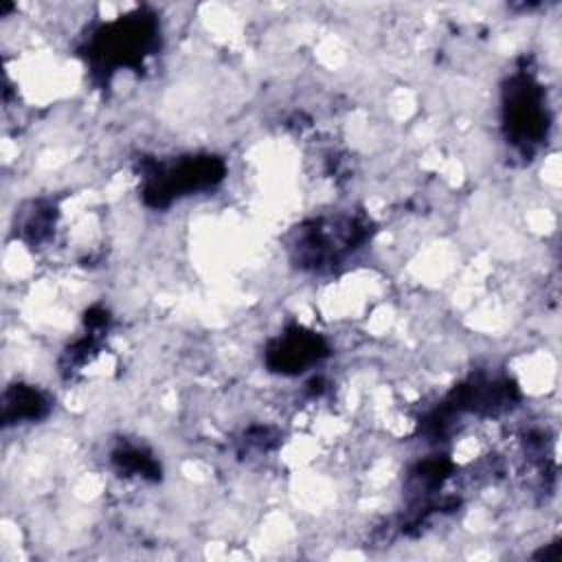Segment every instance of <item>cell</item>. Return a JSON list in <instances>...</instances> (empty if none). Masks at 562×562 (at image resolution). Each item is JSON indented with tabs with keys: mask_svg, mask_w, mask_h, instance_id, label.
Instances as JSON below:
<instances>
[{
	"mask_svg": "<svg viewBox=\"0 0 562 562\" xmlns=\"http://www.w3.org/2000/svg\"><path fill=\"white\" fill-rule=\"evenodd\" d=\"M224 176V165L222 160L213 156H198V158H187L178 162L176 167L167 171H158L156 176L149 178L145 198L151 204H167L173 195L206 189L215 182H220Z\"/></svg>",
	"mask_w": 562,
	"mask_h": 562,
	"instance_id": "obj_3",
	"label": "cell"
},
{
	"mask_svg": "<svg viewBox=\"0 0 562 562\" xmlns=\"http://www.w3.org/2000/svg\"><path fill=\"white\" fill-rule=\"evenodd\" d=\"M154 22L147 18L119 20L110 24L94 42V61L101 68H116L121 64H138L145 50L154 44Z\"/></svg>",
	"mask_w": 562,
	"mask_h": 562,
	"instance_id": "obj_2",
	"label": "cell"
},
{
	"mask_svg": "<svg viewBox=\"0 0 562 562\" xmlns=\"http://www.w3.org/2000/svg\"><path fill=\"white\" fill-rule=\"evenodd\" d=\"M46 413V400L40 391L29 386H15L4 395V419H35Z\"/></svg>",
	"mask_w": 562,
	"mask_h": 562,
	"instance_id": "obj_5",
	"label": "cell"
},
{
	"mask_svg": "<svg viewBox=\"0 0 562 562\" xmlns=\"http://www.w3.org/2000/svg\"><path fill=\"white\" fill-rule=\"evenodd\" d=\"M325 353H327L325 345L316 334L303 331V329H292L283 338H279L277 345L270 347L268 362L274 371L299 373Z\"/></svg>",
	"mask_w": 562,
	"mask_h": 562,
	"instance_id": "obj_4",
	"label": "cell"
},
{
	"mask_svg": "<svg viewBox=\"0 0 562 562\" xmlns=\"http://www.w3.org/2000/svg\"><path fill=\"white\" fill-rule=\"evenodd\" d=\"M505 125L512 143L525 149L536 145L547 134V112L542 90L531 77L518 75L509 81L505 97Z\"/></svg>",
	"mask_w": 562,
	"mask_h": 562,
	"instance_id": "obj_1",
	"label": "cell"
}]
</instances>
